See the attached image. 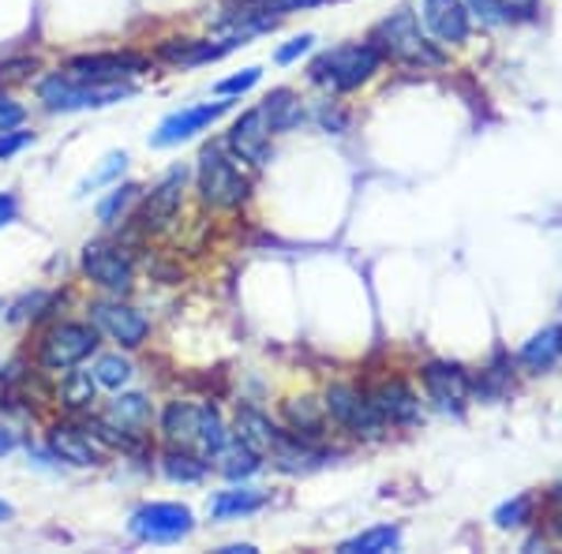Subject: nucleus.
Listing matches in <instances>:
<instances>
[{"mask_svg": "<svg viewBox=\"0 0 562 554\" xmlns=\"http://www.w3.org/2000/svg\"><path fill=\"white\" fill-rule=\"evenodd\" d=\"M371 45L379 49L383 60H394V65L405 68H442L447 65V53L435 42H428V34L420 31L413 12H394L386 15L383 23L371 31Z\"/></svg>", "mask_w": 562, "mask_h": 554, "instance_id": "nucleus-1", "label": "nucleus"}, {"mask_svg": "<svg viewBox=\"0 0 562 554\" xmlns=\"http://www.w3.org/2000/svg\"><path fill=\"white\" fill-rule=\"evenodd\" d=\"M161 431H166L173 450L195 453V457H203V461L217 457V450L225 446L222 416H217L211 405H192V402L169 405L166 416H161Z\"/></svg>", "mask_w": 562, "mask_h": 554, "instance_id": "nucleus-2", "label": "nucleus"}, {"mask_svg": "<svg viewBox=\"0 0 562 554\" xmlns=\"http://www.w3.org/2000/svg\"><path fill=\"white\" fill-rule=\"evenodd\" d=\"M383 65L379 49L371 42H349V45H334V49L319 53L307 68L315 87L334 90V94H346V90L364 87L371 76Z\"/></svg>", "mask_w": 562, "mask_h": 554, "instance_id": "nucleus-3", "label": "nucleus"}, {"mask_svg": "<svg viewBox=\"0 0 562 554\" xmlns=\"http://www.w3.org/2000/svg\"><path fill=\"white\" fill-rule=\"evenodd\" d=\"M38 98L53 113H76V109H105L124 102V98H132V87L98 83V79H79L71 71H60V76H49L38 87Z\"/></svg>", "mask_w": 562, "mask_h": 554, "instance_id": "nucleus-4", "label": "nucleus"}, {"mask_svg": "<svg viewBox=\"0 0 562 554\" xmlns=\"http://www.w3.org/2000/svg\"><path fill=\"white\" fill-rule=\"evenodd\" d=\"M199 195H203L206 206H217V211H233L248 199L251 184L240 172L237 161L229 158L222 147H206L199 154Z\"/></svg>", "mask_w": 562, "mask_h": 554, "instance_id": "nucleus-5", "label": "nucleus"}, {"mask_svg": "<svg viewBox=\"0 0 562 554\" xmlns=\"http://www.w3.org/2000/svg\"><path fill=\"white\" fill-rule=\"evenodd\" d=\"M128 529L143 543H180L195 529V517L180 502H150L132 513Z\"/></svg>", "mask_w": 562, "mask_h": 554, "instance_id": "nucleus-6", "label": "nucleus"}, {"mask_svg": "<svg viewBox=\"0 0 562 554\" xmlns=\"http://www.w3.org/2000/svg\"><path fill=\"white\" fill-rule=\"evenodd\" d=\"M94 349H98L94 326L60 323L42 338L38 360H42V368H49V371H68V368H79V363H83Z\"/></svg>", "mask_w": 562, "mask_h": 554, "instance_id": "nucleus-7", "label": "nucleus"}, {"mask_svg": "<svg viewBox=\"0 0 562 554\" xmlns=\"http://www.w3.org/2000/svg\"><path fill=\"white\" fill-rule=\"evenodd\" d=\"M326 412L334 416L346 431L352 434H364V439H379L383 434V416H379V408L371 405V397L364 394V389L349 386V383H338L326 389Z\"/></svg>", "mask_w": 562, "mask_h": 554, "instance_id": "nucleus-8", "label": "nucleus"}, {"mask_svg": "<svg viewBox=\"0 0 562 554\" xmlns=\"http://www.w3.org/2000/svg\"><path fill=\"white\" fill-rule=\"evenodd\" d=\"M424 378V389L442 412H465L469 397H473V378L465 375L461 363H447V360H435L428 368L420 371Z\"/></svg>", "mask_w": 562, "mask_h": 554, "instance_id": "nucleus-9", "label": "nucleus"}, {"mask_svg": "<svg viewBox=\"0 0 562 554\" xmlns=\"http://www.w3.org/2000/svg\"><path fill=\"white\" fill-rule=\"evenodd\" d=\"M83 274L109 293H128L132 289V259L121 256L113 244H87L83 248Z\"/></svg>", "mask_w": 562, "mask_h": 554, "instance_id": "nucleus-10", "label": "nucleus"}, {"mask_svg": "<svg viewBox=\"0 0 562 554\" xmlns=\"http://www.w3.org/2000/svg\"><path fill=\"white\" fill-rule=\"evenodd\" d=\"M368 397H371V405L379 408L383 423H390V427H420L424 423L420 397H416L409 383H402V378H383Z\"/></svg>", "mask_w": 562, "mask_h": 554, "instance_id": "nucleus-11", "label": "nucleus"}, {"mask_svg": "<svg viewBox=\"0 0 562 554\" xmlns=\"http://www.w3.org/2000/svg\"><path fill=\"white\" fill-rule=\"evenodd\" d=\"M229 109V102H214V105H192V109H180V113L166 116V121L158 124V132L150 135L154 147H177V143L192 139L203 128H211L217 116Z\"/></svg>", "mask_w": 562, "mask_h": 554, "instance_id": "nucleus-12", "label": "nucleus"}, {"mask_svg": "<svg viewBox=\"0 0 562 554\" xmlns=\"http://www.w3.org/2000/svg\"><path fill=\"white\" fill-rule=\"evenodd\" d=\"M68 71L79 79H98V83H121L124 76L147 71V57H139V53H90V57L71 60Z\"/></svg>", "mask_w": 562, "mask_h": 554, "instance_id": "nucleus-13", "label": "nucleus"}, {"mask_svg": "<svg viewBox=\"0 0 562 554\" xmlns=\"http://www.w3.org/2000/svg\"><path fill=\"white\" fill-rule=\"evenodd\" d=\"M184 180H188V172L173 169L147 195V203H143V211H139V225H143V229H147V233H161L180 214V203H184Z\"/></svg>", "mask_w": 562, "mask_h": 554, "instance_id": "nucleus-14", "label": "nucleus"}, {"mask_svg": "<svg viewBox=\"0 0 562 554\" xmlns=\"http://www.w3.org/2000/svg\"><path fill=\"white\" fill-rule=\"evenodd\" d=\"M90 319H94L98 330H105L116 344H124V349H139L150 330L147 319L128 304H94L90 307Z\"/></svg>", "mask_w": 562, "mask_h": 554, "instance_id": "nucleus-15", "label": "nucleus"}, {"mask_svg": "<svg viewBox=\"0 0 562 554\" xmlns=\"http://www.w3.org/2000/svg\"><path fill=\"white\" fill-rule=\"evenodd\" d=\"M469 15L465 0H420V20L439 42H469Z\"/></svg>", "mask_w": 562, "mask_h": 554, "instance_id": "nucleus-16", "label": "nucleus"}, {"mask_svg": "<svg viewBox=\"0 0 562 554\" xmlns=\"http://www.w3.org/2000/svg\"><path fill=\"white\" fill-rule=\"evenodd\" d=\"M229 150L248 166H267L270 161V128L262 109H248L229 128Z\"/></svg>", "mask_w": 562, "mask_h": 554, "instance_id": "nucleus-17", "label": "nucleus"}, {"mask_svg": "<svg viewBox=\"0 0 562 554\" xmlns=\"http://www.w3.org/2000/svg\"><path fill=\"white\" fill-rule=\"evenodd\" d=\"M233 45H244V42H240V38H229V42L214 45V42L173 38V42L161 45L158 57H161V60H169V65H177V68H199V65H211V60L225 57V53H229Z\"/></svg>", "mask_w": 562, "mask_h": 554, "instance_id": "nucleus-18", "label": "nucleus"}, {"mask_svg": "<svg viewBox=\"0 0 562 554\" xmlns=\"http://www.w3.org/2000/svg\"><path fill=\"white\" fill-rule=\"evenodd\" d=\"M49 446L53 453H57L60 461H68V465H79V468H90L102 461V453H98V446L90 442V434H83L79 427L71 423H57L49 431Z\"/></svg>", "mask_w": 562, "mask_h": 554, "instance_id": "nucleus-19", "label": "nucleus"}, {"mask_svg": "<svg viewBox=\"0 0 562 554\" xmlns=\"http://www.w3.org/2000/svg\"><path fill=\"white\" fill-rule=\"evenodd\" d=\"M562 357V326H548V330H540V333H532L529 341L521 344V352H518V360L525 363L529 371H548V368H555V360Z\"/></svg>", "mask_w": 562, "mask_h": 554, "instance_id": "nucleus-20", "label": "nucleus"}, {"mask_svg": "<svg viewBox=\"0 0 562 554\" xmlns=\"http://www.w3.org/2000/svg\"><path fill=\"white\" fill-rule=\"evenodd\" d=\"M267 506V495L251 487H237V490H217L211 498V517L214 521H233V517H248L259 513Z\"/></svg>", "mask_w": 562, "mask_h": 554, "instance_id": "nucleus-21", "label": "nucleus"}, {"mask_svg": "<svg viewBox=\"0 0 562 554\" xmlns=\"http://www.w3.org/2000/svg\"><path fill=\"white\" fill-rule=\"evenodd\" d=\"M259 109H262V116H267L270 132H293L304 124V105L293 90H274V94H270Z\"/></svg>", "mask_w": 562, "mask_h": 554, "instance_id": "nucleus-22", "label": "nucleus"}, {"mask_svg": "<svg viewBox=\"0 0 562 554\" xmlns=\"http://www.w3.org/2000/svg\"><path fill=\"white\" fill-rule=\"evenodd\" d=\"M217 472H222L225 479H248V476H256L259 465H262V453H256L248 446V442H240V439H233V442H225L222 450H217Z\"/></svg>", "mask_w": 562, "mask_h": 554, "instance_id": "nucleus-23", "label": "nucleus"}, {"mask_svg": "<svg viewBox=\"0 0 562 554\" xmlns=\"http://www.w3.org/2000/svg\"><path fill=\"white\" fill-rule=\"evenodd\" d=\"M237 439L248 442L251 450L267 457L270 446H274V439H278V427L270 423L262 412H256V408H240V416H237Z\"/></svg>", "mask_w": 562, "mask_h": 554, "instance_id": "nucleus-24", "label": "nucleus"}, {"mask_svg": "<svg viewBox=\"0 0 562 554\" xmlns=\"http://www.w3.org/2000/svg\"><path fill=\"white\" fill-rule=\"evenodd\" d=\"M402 543V529L397 524H375V529H364L360 535L341 543V554H386Z\"/></svg>", "mask_w": 562, "mask_h": 554, "instance_id": "nucleus-25", "label": "nucleus"}, {"mask_svg": "<svg viewBox=\"0 0 562 554\" xmlns=\"http://www.w3.org/2000/svg\"><path fill=\"white\" fill-rule=\"evenodd\" d=\"M161 468H166V476L177 479V484H199L206 472V461L184 450H169L166 457H161Z\"/></svg>", "mask_w": 562, "mask_h": 554, "instance_id": "nucleus-26", "label": "nucleus"}, {"mask_svg": "<svg viewBox=\"0 0 562 554\" xmlns=\"http://www.w3.org/2000/svg\"><path fill=\"white\" fill-rule=\"evenodd\" d=\"M109 420H113L116 427H143L150 420V402L139 394L116 397V402L109 405Z\"/></svg>", "mask_w": 562, "mask_h": 554, "instance_id": "nucleus-27", "label": "nucleus"}, {"mask_svg": "<svg viewBox=\"0 0 562 554\" xmlns=\"http://www.w3.org/2000/svg\"><path fill=\"white\" fill-rule=\"evenodd\" d=\"M285 416L296 434H315L323 423V405L315 397H296V402H285Z\"/></svg>", "mask_w": 562, "mask_h": 554, "instance_id": "nucleus-28", "label": "nucleus"}, {"mask_svg": "<svg viewBox=\"0 0 562 554\" xmlns=\"http://www.w3.org/2000/svg\"><path fill=\"white\" fill-rule=\"evenodd\" d=\"M94 375H87V371H68L65 386H60V402L68 408H90L94 402Z\"/></svg>", "mask_w": 562, "mask_h": 554, "instance_id": "nucleus-29", "label": "nucleus"}, {"mask_svg": "<svg viewBox=\"0 0 562 554\" xmlns=\"http://www.w3.org/2000/svg\"><path fill=\"white\" fill-rule=\"evenodd\" d=\"M94 383L105 389H121L132 383V363L121 357H102L94 363Z\"/></svg>", "mask_w": 562, "mask_h": 554, "instance_id": "nucleus-30", "label": "nucleus"}, {"mask_svg": "<svg viewBox=\"0 0 562 554\" xmlns=\"http://www.w3.org/2000/svg\"><path fill=\"white\" fill-rule=\"evenodd\" d=\"M529 517H532V498L529 495H514L510 502H503L495 510V524H498V529H521Z\"/></svg>", "mask_w": 562, "mask_h": 554, "instance_id": "nucleus-31", "label": "nucleus"}, {"mask_svg": "<svg viewBox=\"0 0 562 554\" xmlns=\"http://www.w3.org/2000/svg\"><path fill=\"white\" fill-rule=\"evenodd\" d=\"M135 192H139V188H135V184L113 188V192H109V199H105V203L98 206V217H102V225H116V217H121V214H124V211H128V206H132Z\"/></svg>", "mask_w": 562, "mask_h": 554, "instance_id": "nucleus-32", "label": "nucleus"}, {"mask_svg": "<svg viewBox=\"0 0 562 554\" xmlns=\"http://www.w3.org/2000/svg\"><path fill=\"white\" fill-rule=\"evenodd\" d=\"M124 161H128V158H124V154H113V158H105V166H102V169H98V172H94V177H87V180H83V184H79V192H83V195H87V192H94V188H98V184H105V180H113V177H116V172H121V169H124Z\"/></svg>", "mask_w": 562, "mask_h": 554, "instance_id": "nucleus-33", "label": "nucleus"}, {"mask_svg": "<svg viewBox=\"0 0 562 554\" xmlns=\"http://www.w3.org/2000/svg\"><path fill=\"white\" fill-rule=\"evenodd\" d=\"M262 79V71L259 68H244L240 76H233V79H222L217 83V94H244V90H251Z\"/></svg>", "mask_w": 562, "mask_h": 554, "instance_id": "nucleus-34", "label": "nucleus"}, {"mask_svg": "<svg viewBox=\"0 0 562 554\" xmlns=\"http://www.w3.org/2000/svg\"><path fill=\"white\" fill-rule=\"evenodd\" d=\"M34 143V135L31 132H12V128H4L0 132V161H8V158H15L23 147H31Z\"/></svg>", "mask_w": 562, "mask_h": 554, "instance_id": "nucleus-35", "label": "nucleus"}, {"mask_svg": "<svg viewBox=\"0 0 562 554\" xmlns=\"http://www.w3.org/2000/svg\"><path fill=\"white\" fill-rule=\"evenodd\" d=\"M537 4H540V0H498V8H503V20H506V23L532 20Z\"/></svg>", "mask_w": 562, "mask_h": 554, "instance_id": "nucleus-36", "label": "nucleus"}, {"mask_svg": "<svg viewBox=\"0 0 562 554\" xmlns=\"http://www.w3.org/2000/svg\"><path fill=\"white\" fill-rule=\"evenodd\" d=\"M312 42H315L312 34H301V38H293L289 45H281V49L274 53V60H278V65H293L296 57H304V53L312 49Z\"/></svg>", "mask_w": 562, "mask_h": 554, "instance_id": "nucleus-37", "label": "nucleus"}, {"mask_svg": "<svg viewBox=\"0 0 562 554\" xmlns=\"http://www.w3.org/2000/svg\"><path fill=\"white\" fill-rule=\"evenodd\" d=\"M26 71H34V60H4V65H0V87H4V83H23V79H31Z\"/></svg>", "mask_w": 562, "mask_h": 554, "instance_id": "nucleus-38", "label": "nucleus"}, {"mask_svg": "<svg viewBox=\"0 0 562 554\" xmlns=\"http://www.w3.org/2000/svg\"><path fill=\"white\" fill-rule=\"evenodd\" d=\"M469 12L480 15L484 23H506L503 20V8H498V0H465Z\"/></svg>", "mask_w": 562, "mask_h": 554, "instance_id": "nucleus-39", "label": "nucleus"}, {"mask_svg": "<svg viewBox=\"0 0 562 554\" xmlns=\"http://www.w3.org/2000/svg\"><path fill=\"white\" fill-rule=\"evenodd\" d=\"M15 124H23V105H15L12 98L0 94V132L15 128Z\"/></svg>", "mask_w": 562, "mask_h": 554, "instance_id": "nucleus-40", "label": "nucleus"}, {"mask_svg": "<svg viewBox=\"0 0 562 554\" xmlns=\"http://www.w3.org/2000/svg\"><path fill=\"white\" fill-rule=\"evenodd\" d=\"M15 214H20V203H15V195L0 192V225L15 222Z\"/></svg>", "mask_w": 562, "mask_h": 554, "instance_id": "nucleus-41", "label": "nucleus"}, {"mask_svg": "<svg viewBox=\"0 0 562 554\" xmlns=\"http://www.w3.org/2000/svg\"><path fill=\"white\" fill-rule=\"evenodd\" d=\"M12 450H15V434L8 427H0V457H8Z\"/></svg>", "mask_w": 562, "mask_h": 554, "instance_id": "nucleus-42", "label": "nucleus"}, {"mask_svg": "<svg viewBox=\"0 0 562 554\" xmlns=\"http://www.w3.org/2000/svg\"><path fill=\"white\" fill-rule=\"evenodd\" d=\"M4 517H12V506H8V502H0V521H4Z\"/></svg>", "mask_w": 562, "mask_h": 554, "instance_id": "nucleus-43", "label": "nucleus"}, {"mask_svg": "<svg viewBox=\"0 0 562 554\" xmlns=\"http://www.w3.org/2000/svg\"><path fill=\"white\" fill-rule=\"evenodd\" d=\"M559 529H562V524H559Z\"/></svg>", "mask_w": 562, "mask_h": 554, "instance_id": "nucleus-44", "label": "nucleus"}]
</instances>
